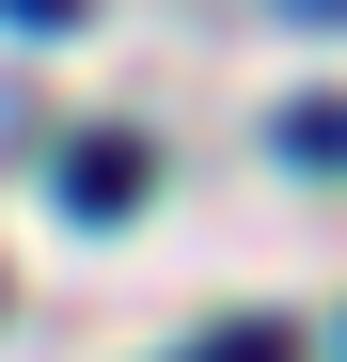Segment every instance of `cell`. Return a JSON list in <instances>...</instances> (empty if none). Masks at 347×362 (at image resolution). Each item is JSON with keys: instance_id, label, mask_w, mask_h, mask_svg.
Masks as SVG:
<instances>
[{"instance_id": "obj_1", "label": "cell", "mask_w": 347, "mask_h": 362, "mask_svg": "<svg viewBox=\"0 0 347 362\" xmlns=\"http://www.w3.org/2000/svg\"><path fill=\"white\" fill-rule=\"evenodd\" d=\"M64 205H79V221H127V205H142V142H79V158H64Z\"/></svg>"}, {"instance_id": "obj_2", "label": "cell", "mask_w": 347, "mask_h": 362, "mask_svg": "<svg viewBox=\"0 0 347 362\" xmlns=\"http://www.w3.org/2000/svg\"><path fill=\"white\" fill-rule=\"evenodd\" d=\"M284 158H300V173H347V95H300V110H284Z\"/></svg>"}, {"instance_id": "obj_3", "label": "cell", "mask_w": 347, "mask_h": 362, "mask_svg": "<svg viewBox=\"0 0 347 362\" xmlns=\"http://www.w3.org/2000/svg\"><path fill=\"white\" fill-rule=\"evenodd\" d=\"M190 362H284V331H221V346H190Z\"/></svg>"}, {"instance_id": "obj_4", "label": "cell", "mask_w": 347, "mask_h": 362, "mask_svg": "<svg viewBox=\"0 0 347 362\" xmlns=\"http://www.w3.org/2000/svg\"><path fill=\"white\" fill-rule=\"evenodd\" d=\"M0 16H16V32H64V16H79V0H0Z\"/></svg>"}, {"instance_id": "obj_5", "label": "cell", "mask_w": 347, "mask_h": 362, "mask_svg": "<svg viewBox=\"0 0 347 362\" xmlns=\"http://www.w3.org/2000/svg\"><path fill=\"white\" fill-rule=\"evenodd\" d=\"M300 16H347V0H300Z\"/></svg>"}]
</instances>
